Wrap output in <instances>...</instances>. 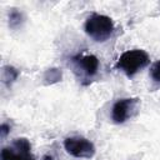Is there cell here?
Returning a JSON list of instances; mask_svg holds the SVG:
<instances>
[{
	"instance_id": "10",
	"label": "cell",
	"mask_w": 160,
	"mask_h": 160,
	"mask_svg": "<svg viewBox=\"0 0 160 160\" xmlns=\"http://www.w3.org/2000/svg\"><path fill=\"white\" fill-rule=\"evenodd\" d=\"M150 76L155 82L160 84V60H158L152 64V66L150 69Z\"/></svg>"
},
{
	"instance_id": "2",
	"label": "cell",
	"mask_w": 160,
	"mask_h": 160,
	"mask_svg": "<svg viewBox=\"0 0 160 160\" xmlns=\"http://www.w3.org/2000/svg\"><path fill=\"white\" fill-rule=\"evenodd\" d=\"M114 21L111 18L102 15V14H91L85 24L84 30L94 41L96 42H104L106 41L114 32Z\"/></svg>"
},
{
	"instance_id": "9",
	"label": "cell",
	"mask_w": 160,
	"mask_h": 160,
	"mask_svg": "<svg viewBox=\"0 0 160 160\" xmlns=\"http://www.w3.org/2000/svg\"><path fill=\"white\" fill-rule=\"evenodd\" d=\"M44 80L48 84L58 82L59 80H61V71L56 68H51V69L46 70V72L44 74Z\"/></svg>"
},
{
	"instance_id": "1",
	"label": "cell",
	"mask_w": 160,
	"mask_h": 160,
	"mask_svg": "<svg viewBox=\"0 0 160 160\" xmlns=\"http://www.w3.org/2000/svg\"><path fill=\"white\" fill-rule=\"evenodd\" d=\"M150 64V56L145 50L132 49L124 51L116 61V69L122 71L128 78H132Z\"/></svg>"
},
{
	"instance_id": "5",
	"label": "cell",
	"mask_w": 160,
	"mask_h": 160,
	"mask_svg": "<svg viewBox=\"0 0 160 160\" xmlns=\"http://www.w3.org/2000/svg\"><path fill=\"white\" fill-rule=\"evenodd\" d=\"M138 104V99L134 98H124L115 101L111 108V120L115 124H124L130 116L135 105Z\"/></svg>"
},
{
	"instance_id": "7",
	"label": "cell",
	"mask_w": 160,
	"mask_h": 160,
	"mask_svg": "<svg viewBox=\"0 0 160 160\" xmlns=\"http://www.w3.org/2000/svg\"><path fill=\"white\" fill-rule=\"evenodd\" d=\"M19 74H20L19 70L15 69L14 66L5 65L2 68V82H4V85L8 86V88H10L16 81V79L19 78Z\"/></svg>"
},
{
	"instance_id": "3",
	"label": "cell",
	"mask_w": 160,
	"mask_h": 160,
	"mask_svg": "<svg viewBox=\"0 0 160 160\" xmlns=\"http://www.w3.org/2000/svg\"><path fill=\"white\" fill-rule=\"evenodd\" d=\"M64 148L68 154L78 159H91L95 155V145L86 138L70 136L64 140Z\"/></svg>"
},
{
	"instance_id": "8",
	"label": "cell",
	"mask_w": 160,
	"mask_h": 160,
	"mask_svg": "<svg viewBox=\"0 0 160 160\" xmlns=\"http://www.w3.org/2000/svg\"><path fill=\"white\" fill-rule=\"evenodd\" d=\"M24 22V14L18 9H11L9 11V26L11 29H18Z\"/></svg>"
},
{
	"instance_id": "4",
	"label": "cell",
	"mask_w": 160,
	"mask_h": 160,
	"mask_svg": "<svg viewBox=\"0 0 160 160\" xmlns=\"http://www.w3.org/2000/svg\"><path fill=\"white\" fill-rule=\"evenodd\" d=\"M1 160H35L31 144L26 138H18L1 150Z\"/></svg>"
},
{
	"instance_id": "6",
	"label": "cell",
	"mask_w": 160,
	"mask_h": 160,
	"mask_svg": "<svg viewBox=\"0 0 160 160\" xmlns=\"http://www.w3.org/2000/svg\"><path fill=\"white\" fill-rule=\"evenodd\" d=\"M75 70L81 72L85 78H92L99 70V59L95 55H76L72 58Z\"/></svg>"
},
{
	"instance_id": "11",
	"label": "cell",
	"mask_w": 160,
	"mask_h": 160,
	"mask_svg": "<svg viewBox=\"0 0 160 160\" xmlns=\"http://www.w3.org/2000/svg\"><path fill=\"white\" fill-rule=\"evenodd\" d=\"M10 132V126L6 122H2L0 125V134H1V139H5L6 135Z\"/></svg>"
}]
</instances>
